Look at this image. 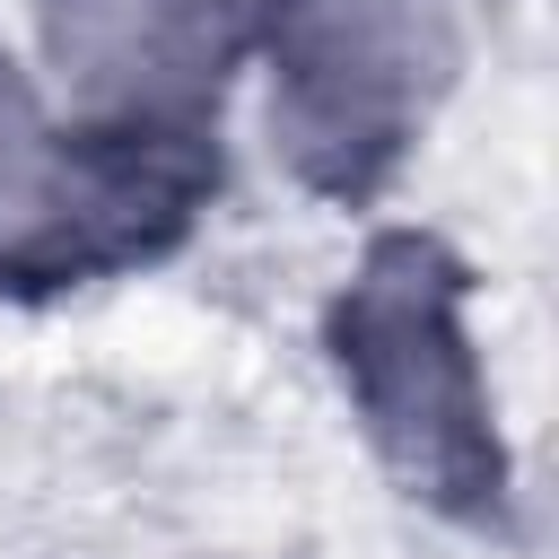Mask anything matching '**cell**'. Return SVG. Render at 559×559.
<instances>
[{"mask_svg":"<svg viewBox=\"0 0 559 559\" xmlns=\"http://www.w3.org/2000/svg\"><path fill=\"white\" fill-rule=\"evenodd\" d=\"M323 358L341 376L349 419L376 463L454 524H498L507 507V437L498 384L472 332L463 262L428 236H376L323 314Z\"/></svg>","mask_w":559,"mask_h":559,"instance_id":"obj_1","label":"cell"},{"mask_svg":"<svg viewBox=\"0 0 559 559\" xmlns=\"http://www.w3.org/2000/svg\"><path fill=\"white\" fill-rule=\"evenodd\" d=\"M271 148L306 192L367 201L463 70V0H245Z\"/></svg>","mask_w":559,"mask_h":559,"instance_id":"obj_2","label":"cell"},{"mask_svg":"<svg viewBox=\"0 0 559 559\" xmlns=\"http://www.w3.org/2000/svg\"><path fill=\"white\" fill-rule=\"evenodd\" d=\"M35 79L52 114L131 166L201 175L218 114L253 61L245 0H35Z\"/></svg>","mask_w":559,"mask_h":559,"instance_id":"obj_3","label":"cell"},{"mask_svg":"<svg viewBox=\"0 0 559 559\" xmlns=\"http://www.w3.org/2000/svg\"><path fill=\"white\" fill-rule=\"evenodd\" d=\"M201 192V175L183 166H131L87 148L44 79L0 44V280H70L87 253L131 245V210L175 218Z\"/></svg>","mask_w":559,"mask_h":559,"instance_id":"obj_4","label":"cell"}]
</instances>
